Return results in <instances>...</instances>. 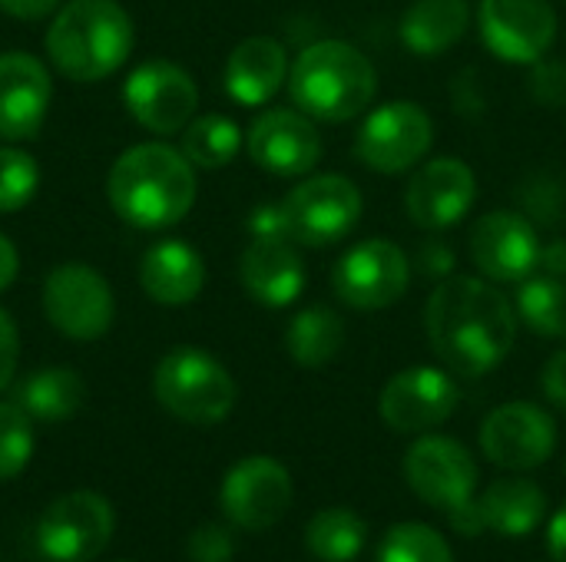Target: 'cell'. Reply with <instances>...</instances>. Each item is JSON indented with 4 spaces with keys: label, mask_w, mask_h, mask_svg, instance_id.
<instances>
[{
    "label": "cell",
    "mask_w": 566,
    "mask_h": 562,
    "mask_svg": "<svg viewBox=\"0 0 566 562\" xmlns=\"http://www.w3.org/2000/svg\"><path fill=\"white\" fill-rule=\"evenodd\" d=\"M424 331L451 374H491L517 341V308L488 278L448 275L424 305Z\"/></svg>",
    "instance_id": "1"
},
{
    "label": "cell",
    "mask_w": 566,
    "mask_h": 562,
    "mask_svg": "<svg viewBox=\"0 0 566 562\" xmlns=\"http://www.w3.org/2000/svg\"><path fill=\"white\" fill-rule=\"evenodd\" d=\"M116 215L136 229H169L196 202V172L186 152L166 142L129 146L106 179Z\"/></svg>",
    "instance_id": "2"
},
{
    "label": "cell",
    "mask_w": 566,
    "mask_h": 562,
    "mask_svg": "<svg viewBox=\"0 0 566 562\" xmlns=\"http://www.w3.org/2000/svg\"><path fill=\"white\" fill-rule=\"evenodd\" d=\"M50 63L76 83L113 76L133 53V20L116 0H70L46 30Z\"/></svg>",
    "instance_id": "3"
},
{
    "label": "cell",
    "mask_w": 566,
    "mask_h": 562,
    "mask_svg": "<svg viewBox=\"0 0 566 562\" xmlns=\"http://www.w3.org/2000/svg\"><path fill=\"white\" fill-rule=\"evenodd\" d=\"M289 93L305 116L348 123L371 106L378 73L358 46L345 40H318L289 66Z\"/></svg>",
    "instance_id": "4"
},
{
    "label": "cell",
    "mask_w": 566,
    "mask_h": 562,
    "mask_svg": "<svg viewBox=\"0 0 566 562\" xmlns=\"http://www.w3.org/2000/svg\"><path fill=\"white\" fill-rule=\"evenodd\" d=\"M156 401L186 424H219L235 407V381L232 374L199 348H172L153 374Z\"/></svg>",
    "instance_id": "5"
},
{
    "label": "cell",
    "mask_w": 566,
    "mask_h": 562,
    "mask_svg": "<svg viewBox=\"0 0 566 562\" xmlns=\"http://www.w3.org/2000/svg\"><path fill=\"white\" fill-rule=\"evenodd\" d=\"M279 205L292 242L308 248H328L355 232L365 202L352 179L328 172L302 179Z\"/></svg>",
    "instance_id": "6"
},
{
    "label": "cell",
    "mask_w": 566,
    "mask_h": 562,
    "mask_svg": "<svg viewBox=\"0 0 566 562\" xmlns=\"http://www.w3.org/2000/svg\"><path fill=\"white\" fill-rule=\"evenodd\" d=\"M43 315L60 335L96 341L109 331L116 315L113 288L93 265L63 262L43 282Z\"/></svg>",
    "instance_id": "7"
},
{
    "label": "cell",
    "mask_w": 566,
    "mask_h": 562,
    "mask_svg": "<svg viewBox=\"0 0 566 562\" xmlns=\"http://www.w3.org/2000/svg\"><path fill=\"white\" fill-rule=\"evenodd\" d=\"M434 142V123L421 103L395 99L378 106L358 129V159L381 176H398L415 169Z\"/></svg>",
    "instance_id": "8"
},
{
    "label": "cell",
    "mask_w": 566,
    "mask_h": 562,
    "mask_svg": "<svg viewBox=\"0 0 566 562\" xmlns=\"http://www.w3.org/2000/svg\"><path fill=\"white\" fill-rule=\"evenodd\" d=\"M411 285V262L401 245L391 238H368L348 248L335 272L332 288L342 305L355 311L391 308Z\"/></svg>",
    "instance_id": "9"
},
{
    "label": "cell",
    "mask_w": 566,
    "mask_h": 562,
    "mask_svg": "<svg viewBox=\"0 0 566 562\" xmlns=\"http://www.w3.org/2000/svg\"><path fill=\"white\" fill-rule=\"evenodd\" d=\"M123 103L143 129L172 136L192 123L199 109V89L182 66L169 60H146L123 83Z\"/></svg>",
    "instance_id": "10"
},
{
    "label": "cell",
    "mask_w": 566,
    "mask_h": 562,
    "mask_svg": "<svg viewBox=\"0 0 566 562\" xmlns=\"http://www.w3.org/2000/svg\"><path fill=\"white\" fill-rule=\"evenodd\" d=\"M541 235L537 225L521 212H488L471 229V262L488 282L521 285L541 272Z\"/></svg>",
    "instance_id": "11"
},
{
    "label": "cell",
    "mask_w": 566,
    "mask_h": 562,
    "mask_svg": "<svg viewBox=\"0 0 566 562\" xmlns=\"http://www.w3.org/2000/svg\"><path fill=\"white\" fill-rule=\"evenodd\" d=\"M478 30L484 46L504 63H537L557 40L551 0H481Z\"/></svg>",
    "instance_id": "12"
},
{
    "label": "cell",
    "mask_w": 566,
    "mask_h": 562,
    "mask_svg": "<svg viewBox=\"0 0 566 562\" xmlns=\"http://www.w3.org/2000/svg\"><path fill=\"white\" fill-rule=\"evenodd\" d=\"M113 527V507L93 490H76L50 503L36 540L53 562H90L106 550Z\"/></svg>",
    "instance_id": "13"
},
{
    "label": "cell",
    "mask_w": 566,
    "mask_h": 562,
    "mask_svg": "<svg viewBox=\"0 0 566 562\" xmlns=\"http://www.w3.org/2000/svg\"><path fill=\"white\" fill-rule=\"evenodd\" d=\"M481 450L501 470H534L557 450V424L531 401L501 404L481 424Z\"/></svg>",
    "instance_id": "14"
},
{
    "label": "cell",
    "mask_w": 566,
    "mask_h": 562,
    "mask_svg": "<svg viewBox=\"0 0 566 562\" xmlns=\"http://www.w3.org/2000/svg\"><path fill=\"white\" fill-rule=\"evenodd\" d=\"M405 480L428 507L454 510L474 497L478 464L461 441L424 434L405 454Z\"/></svg>",
    "instance_id": "15"
},
{
    "label": "cell",
    "mask_w": 566,
    "mask_h": 562,
    "mask_svg": "<svg viewBox=\"0 0 566 562\" xmlns=\"http://www.w3.org/2000/svg\"><path fill=\"white\" fill-rule=\"evenodd\" d=\"M458 381L441 368H408L395 374L381 397L378 414L398 434H428L458 411Z\"/></svg>",
    "instance_id": "16"
},
{
    "label": "cell",
    "mask_w": 566,
    "mask_h": 562,
    "mask_svg": "<svg viewBox=\"0 0 566 562\" xmlns=\"http://www.w3.org/2000/svg\"><path fill=\"white\" fill-rule=\"evenodd\" d=\"M222 510L242 530H269L292 507V477L275 457H245L222 480Z\"/></svg>",
    "instance_id": "17"
},
{
    "label": "cell",
    "mask_w": 566,
    "mask_h": 562,
    "mask_svg": "<svg viewBox=\"0 0 566 562\" xmlns=\"http://www.w3.org/2000/svg\"><path fill=\"white\" fill-rule=\"evenodd\" d=\"M478 199V179L468 162L454 156L428 159L408 182L405 209L418 229L441 232L458 225Z\"/></svg>",
    "instance_id": "18"
},
{
    "label": "cell",
    "mask_w": 566,
    "mask_h": 562,
    "mask_svg": "<svg viewBox=\"0 0 566 562\" xmlns=\"http://www.w3.org/2000/svg\"><path fill=\"white\" fill-rule=\"evenodd\" d=\"M249 156L272 176H308L322 159V136L312 116L298 109H265L245 136Z\"/></svg>",
    "instance_id": "19"
},
{
    "label": "cell",
    "mask_w": 566,
    "mask_h": 562,
    "mask_svg": "<svg viewBox=\"0 0 566 562\" xmlns=\"http://www.w3.org/2000/svg\"><path fill=\"white\" fill-rule=\"evenodd\" d=\"M50 73L46 66L20 50L0 53V139H33L50 109Z\"/></svg>",
    "instance_id": "20"
},
{
    "label": "cell",
    "mask_w": 566,
    "mask_h": 562,
    "mask_svg": "<svg viewBox=\"0 0 566 562\" xmlns=\"http://www.w3.org/2000/svg\"><path fill=\"white\" fill-rule=\"evenodd\" d=\"M239 278L252 301L285 308L305 288V262L292 238H252L242 252Z\"/></svg>",
    "instance_id": "21"
},
{
    "label": "cell",
    "mask_w": 566,
    "mask_h": 562,
    "mask_svg": "<svg viewBox=\"0 0 566 562\" xmlns=\"http://www.w3.org/2000/svg\"><path fill=\"white\" fill-rule=\"evenodd\" d=\"M226 93L242 106L269 103L289 79V56L275 36H249L226 60Z\"/></svg>",
    "instance_id": "22"
},
{
    "label": "cell",
    "mask_w": 566,
    "mask_h": 562,
    "mask_svg": "<svg viewBox=\"0 0 566 562\" xmlns=\"http://www.w3.org/2000/svg\"><path fill=\"white\" fill-rule=\"evenodd\" d=\"M139 282L143 291L159 305H189L206 285V262L192 245L166 238L143 255Z\"/></svg>",
    "instance_id": "23"
},
{
    "label": "cell",
    "mask_w": 566,
    "mask_h": 562,
    "mask_svg": "<svg viewBox=\"0 0 566 562\" xmlns=\"http://www.w3.org/2000/svg\"><path fill=\"white\" fill-rule=\"evenodd\" d=\"M468 26V0H415L401 17V40L418 56H441L464 40Z\"/></svg>",
    "instance_id": "24"
},
{
    "label": "cell",
    "mask_w": 566,
    "mask_h": 562,
    "mask_svg": "<svg viewBox=\"0 0 566 562\" xmlns=\"http://www.w3.org/2000/svg\"><path fill=\"white\" fill-rule=\"evenodd\" d=\"M484 510V523L488 530L501 533V537H527L541 527L547 500L544 490L531 480L511 477V480H497L488 487V494L478 500Z\"/></svg>",
    "instance_id": "25"
},
{
    "label": "cell",
    "mask_w": 566,
    "mask_h": 562,
    "mask_svg": "<svg viewBox=\"0 0 566 562\" xmlns=\"http://www.w3.org/2000/svg\"><path fill=\"white\" fill-rule=\"evenodd\" d=\"M13 401L30 414V421L60 424V421H70L83 407L86 384L70 368H43V371H33L17 388Z\"/></svg>",
    "instance_id": "26"
},
{
    "label": "cell",
    "mask_w": 566,
    "mask_h": 562,
    "mask_svg": "<svg viewBox=\"0 0 566 562\" xmlns=\"http://www.w3.org/2000/svg\"><path fill=\"white\" fill-rule=\"evenodd\" d=\"M285 348L298 368H325L345 348V321L325 305L302 308L285 331Z\"/></svg>",
    "instance_id": "27"
},
{
    "label": "cell",
    "mask_w": 566,
    "mask_h": 562,
    "mask_svg": "<svg viewBox=\"0 0 566 562\" xmlns=\"http://www.w3.org/2000/svg\"><path fill=\"white\" fill-rule=\"evenodd\" d=\"M308 553L322 562H352L368 543V527L345 507L318 510L305 527Z\"/></svg>",
    "instance_id": "28"
},
{
    "label": "cell",
    "mask_w": 566,
    "mask_h": 562,
    "mask_svg": "<svg viewBox=\"0 0 566 562\" xmlns=\"http://www.w3.org/2000/svg\"><path fill=\"white\" fill-rule=\"evenodd\" d=\"M517 318L544 338H566V278L531 275L517 291Z\"/></svg>",
    "instance_id": "29"
},
{
    "label": "cell",
    "mask_w": 566,
    "mask_h": 562,
    "mask_svg": "<svg viewBox=\"0 0 566 562\" xmlns=\"http://www.w3.org/2000/svg\"><path fill=\"white\" fill-rule=\"evenodd\" d=\"M239 149H242V129L229 116L209 113L182 129V152L192 166L222 169L239 156Z\"/></svg>",
    "instance_id": "30"
},
{
    "label": "cell",
    "mask_w": 566,
    "mask_h": 562,
    "mask_svg": "<svg viewBox=\"0 0 566 562\" xmlns=\"http://www.w3.org/2000/svg\"><path fill=\"white\" fill-rule=\"evenodd\" d=\"M378 562H454V553L434 527L398 523L385 533Z\"/></svg>",
    "instance_id": "31"
},
{
    "label": "cell",
    "mask_w": 566,
    "mask_h": 562,
    "mask_svg": "<svg viewBox=\"0 0 566 562\" xmlns=\"http://www.w3.org/2000/svg\"><path fill=\"white\" fill-rule=\"evenodd\" d=\"M33 457V421L17 401H0V480L17 477Z\"/></svg>",
    "instance_id": "32"
},
{
    "label": "cell",
    "mask_w": 566,
    "mask_h": 562,
    "mask_svg": "<svg viewBox=\"0 0 566 562\" xmlns=\"http://www.w3.org/2000/svg\"><path fill=\"white\" fill-rule=\"evenodd\" d=\"M40 185L36 159L23 149L0 146V212H20Z\"/></svg>",
    "instance_id": "33"
},
{
    "label": "cell",
    "mask_w": 566,
    "mask_h": 562,
    "mask_svg": "<svg viewBox=\"0 0 566 562\" xmlns=\"http://www.w3.org/2000/svg\"><path fill=\"white\" fill-rule=\"evenodd\" d=\"M521 202L531 222L541 225H560L566 219V185L557 182L547 172H537L524 182L521 189Z\"/></svg>",
    "instance_id": "34"
},
{
    "label": "cell",
    "mask_w": 566,
    "mask_h": 562,
    "mask_svg": "<svg viewBox=\"0 0 566 562\" xmlns=\"http://www.w3.org/2000/svg\"><path fill=\"white\" fill-rule=\"evenodd\" d=\"M531 96L551 109H560L566 103V63L564 60H547L541 56L531 63Z\"/></svg>",
    "instance_id": "35"
},
{
    "label": "cell",
    "mask_w": 566,
    "mask_h": 562,
    "mask_svg": "<svg viewBox=\"0 0 566 562\" xmlns=\"http://www.w3.org/2000/svg\"><path fill=\"white\" fill-rule=\"evenodd\" d=\"M235 553V543L229 530L219 523H206L189 537V560L192 562H229Z\"/></svg>",
    "instance_id": "36"
},
{
    "label": "cell",
    "mask_w": 566,
    "mask_h": 562,
    "mask_svg": "<svg viewBox=\"0 0 566 562\" xmlns=\"http://www.w3.org/2000/svg\"><path fill=\"white\" fill-rule=\"evenodd\" d=\"M418 268L428 278H448V275H454L451 272L454 268V248L448 242H441V238L421 242V248H418Z\"/></svg>",
    "instance_id": "37"
},
{
    "label": "cell",
    "mask_w": 566,
    "mask_h": 562,
    "mask_svg": "<svg viewBox=\"0 0 566 562\" xmlns=\"http://www.w3.org/2000/svg\"><path fill=\"white\" fill-rule=\"evenodd\" d=\"M17 361H20V335L13 318L0 308V391L13 381Z\"/></svg>",
    "instance_id": "38"
},
{
    "label": "cell",
    "mask_w": 566,
    "mask_h": 562,
    "mask_svg": "<svg viewBox=\"0 0 566 562\" xmlns=\"http://www.w3.org/2000/svg\"><path fill=\"white\" fill-rule=\"evenodd\" d=\"M249 232H252V238H289L282 205H259L249 215Z\"/></svg>",
    "instance_id": "39"
},
{
    "label": "cell",
    "mask_w": 566,
    "mask_h": 562,
    "mask_svg": "<svg viewBox=\"0 0 566 562\" xmlns=\"http://www.w3.org/2000/svg\"><path fill=\"white\" fill-rule=\"evenodd\" d=\"M541 388H544V394H547L551 404L566 407V348H560V351L544 364Z\"/></svg>",
    "instance_id": "40"
},
{
    "label": "cell",
    "mask_w": 566,
    "mask_h": 562,
    "mask_svg": "<svg viewBox=\"0 0 566 562\" xmlns=\"http://www.w3.org/2000/svg\"><path fill=\"white\" fill-rule=\"evenodd\" d=\"M448 517H451V527L461 533V537H481L484 530H488V523H484V510H481V503L471 497V500H464L461 507H454V510H448Z\"/></svg>",
    "instance_id": "41"
},
{
    "label": "cell",
    "mask_w": 566,
    "mask_h": 562,
    "mask_svg": "<svg viewBox=\"0 0 566 562\" xmlns=\"http://www.w3.org/2000/svg\"><path fill=\"white\" fill-rule=\"evenodd\" d=\"M60 7V0H0V10L17 20H40L50 17Z\"/></svg>",
    "instance_id": "42"
},
{
    "label": "cell",
    "mask_w": 566,
    "mask_h": 562,
    "mask_svg": "<svg viewBox=\"0 0 566 562\" xmlns=\"http://www.w3.org/2000/svg\"><path fill=\"white\" fill-rule=\"evenodd\" d=\"M541 272L554 275V278H566V242L554 238L541 248Z\"/></svg>",
    "instance_id": "43"
},
{
    "label": "cell",
    "mask_w": 566,
    "mask_h": 562,
    "mask_svg": "<svg viewBox=\"0 0 566 562\" xmlns=\"http://www.w3.org/2000/svg\"><path fill=\"white\" fill-rule=\"evenodd\" d=\"M547 550L554 562H566V507L557 510V517L547 527Z\"/></svg>",
    "instance_id": "44"
},
{
    "label": "cell",
    "mask_w": 566,
    "mask_h": 562,
    "mask_svg": "<svg viewBox=\"0 0 566 562\" xmlns=\"http://www.w3.org/2000/svg\"><path fill=\"white\" fill-rule=\"evenodd\" d=\"M13 278H17V248H13V242L0 232V291L10 288Z\"/></svg>",
    "instance_id": "45"
}]
</instances>
